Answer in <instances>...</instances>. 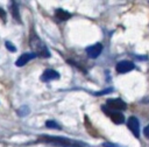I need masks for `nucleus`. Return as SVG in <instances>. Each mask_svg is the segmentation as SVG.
<instances>
[{"instance_id": "obj_10", "label": "nucleus", "mask_w": 149, "mask_h": 147, "mask_svg": "<svg viewBox=\"0 0 149 147\" xmlns=\"http://www.w3.org/2000/svg\"><path fill=\"white\" fill-rule=\"evenodd\" d=\"M70 16H71V14L68 13V12H65V10H63V9H57L56 10V18L59 19V20H62V21L68 20Z\"/></svg>"}, {"instance_id": "obj_11", "label": "nucleus", "mask_w": 149, "mask_h": 147, "mask_svg": "<svg viewBox=\"0 0 149 147\" xmlns=\"http://www.w3.org/2000/svg\"><path fill=\"white\" fill-rule=\"evenodd\" d=\"M45 126L49 127V128H59V125H58L56 121H54V120L47 121V123H45Z\"/></svg>"}, {"instance_id": "obj_2", "label": "nucleus", "mask_w": 149, "mask_h": 147, "mask_svg": "<svg viewBox=\"0 0 149 147\" xmlns=\"http://www.w3.org/2000/svg\"><path fill=\"white\" fill-rule=\"evenodd\" d=\"M41 139L48 142H55L58 145H62L64 147H83L84 144L77 140H71V139H65V138H59V136H50V135H42Z\"/></svg>"}, {"instance_id": "obj_1", "label": "nucleus", "mask_w": 149, "mask_h": 147, "mask_svg": "<svg viewBox=\"0 0 149 147\" xmlns=\"http://www.w3.org/2000/svg\"><path fill=\"white\" fill-rule=\"evenodd\" d=\"M29 44L30 48L33 50V54H35L36 56L38 55L40 57H50V51L48 50L47 46L44 44V42L34 33L30 35V40H29Z\"/></svg>"}, {"instance_id": "obj_16", "label": "nucleus", "mask_w": 149, "mask_h": 147, "mask_svg": "<svg viewBox=\"0 0 149 147\" xmlns=\"http://www.w3.org/2000/svg\"><path fill=\"white\" fill-rule=\"evenodd\" d=\"M0 15H1V18L5 20V18H6V14H5V12H3L1 8H0Z\"/></svg>"}, {"instance_id": "obj_7", "label": "nucleus", "mask_w": 149, "mask_h": 147, "mask_svg": "<svg viewBox=\"0 0 149 147\" xmlns=\"http://www.w3.org/2000/svg\"><path fill=\"white\" fill-rule=\"evenodd\" d=\"M102 108H104V111H106L107 114H109V117H111V119H112L113 123H115V124H122L125 121V117H123V114L121 112L111 111V110H107L106 107H102Z\"/></svg>"}, {"instance_id": "obj_9", "label": "nucleus", "mask_w": 149, "mask_h": 147, "mask_svg": "<svg viewBox=\"0 0 149 147\" xmlns=\"http://www.w3.org/2000/svg\"><path fill=\"white\" fill-rule=\"evenodd\" d=\"M34 57H36V55L35 54H22L19 58H17V61L15 62V64L17 65V66H23L26 63H28L31 58H34Z\"/></svg>"}, {"instance_id": "obj_8", "label": "nucleus", "mask_w": 149, "mask_h": 147, "mask_svg": "<svg viewBox=\"0 0 149 147\" xmlns=\"http://www.w3.org/2000/svg\"><path fill=\"white\" fill-rule=\"evenodd\" d=\"M59 78V74L52 69H48L43 72L41 79L44 80V82H48V80H51V79H58Z\"/></svg>"}, {"instance_id": "obj_3", "label": "nucleus", "mask_w": 149, "mask_h": 147, "mask_svg": "<svg viewBox=\"0 0 149 147\" xmlns=\"http://www.w3.org/2000/svg\"><path fill=\"white\" fill-rule=\"evenodd\" d=\"M107 106L112 110H116V111H121L126 108V103L119 98H114V99H108L107 100Z\"/></svg>"}, {"instance_id": "obj_12", "label": "nucleus", "mask_w": 149, "mask_h": 147, "mask_svg": "<svg viewBox=\"0 0 149 147\" xmlns=\"http://www.w3.org/2000/svg\"><path fill=\"white\" fill-rule=\"evenodd\" d=\"M17 113H19V116H26V114L29 113V108L26 107V106H23V107H21V108L17 111Z\"/></svg>"}, {"instance_id": "obj_14", "label": "nucleus", "mask_w": 149, "mask_h": 147, "mask_svg": "<svg viewBox=\"0 0 149 147\" xmlns=\"http://www.w3.org/2000/svg\"><path fill=\"white\" fill-rule=\"evenodd\" d=\"M6 46H7V49H8V50H10V51H13V52L16 50V49H15V47H14L10 42H6Z\"/></svg>"}, {"instance_id": "obj_6", "label": "nucleus", "mask_w": 149, "mask_h": 147, "mask_svg": "<svg viewBox=\"0 0 149 147\" xmlns=\"http://www.w3.org/2000/svg\"><path fill=\"white\" fill-rule=\"evenodd\" d=\"M101 50H102V46L100 43H95V44H93L86 49V54L91 58H97L100 55Z\"/></svg>"}, {"instance_id": "obj_15", "label": "nucleus", "mask_w": 149, "mask_h": 147, "mask_svg": "<svg viewBox=\"0 0 149 147\" xmlns=\"http://www.w3.org/2000/svg\"><path fill=\"white\" fill-rule=\"evenodd\" d=\"M144 135H146V136L149 139V125H148V126L144 128Z\"/></svg>"}, {"instance_id": "obj_13", "label": "nucleus", "mask_w": 149, "mask_h": 147, "mask_svg": "<svg viewBox=\"0 0 149 147\" xmlns=\"http://www.w3.org/2000/svg\"><path fill=\"white\" fill-rule=\"evenodd\" d=\"M13 13H14V18H15V20H20V15L17 14V7H16V4H13Z\"/></svg>"}, {"instance_id": "obj_4", "label": "nucleus", "mask_w": 149, "mask_h": 147, "mask_svg": "<svg viewBox=\"0 0 149 147\" xmlns=\"http://www.w3.org/2000/svg\"><path fill=\"white\" fill-rule=\"evenodd\" d=\"M127 125H128V128L132 131V133L139 138L140 135V124H139V120L135 118V117H130L127 121Z\"/></svg>"}, {"instance_id": "obj_5", "label": "nucleus", "mask_w": 149, "mask_h": 147, "mask_svg": "<svg viewBox=\"0 0 149 147\" xmlns=\"http://www.w3.org/2000/svg\"><path fill=\"white\" fill-rule=\"evenodd\" d=\"M134 69V63L130 61H121L116 64V71L119 74H125Z\"/></svg>"}]
</instances>
